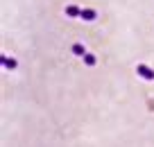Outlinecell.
<instances>
[{"instance_id":"cell-1","label":"cell","mask_w":154,"mask_h":147,"mask_svg":"<svg viewBox=\"0 0 154 147\" xmlns=\"http://www.w3.org/2000/svg\"><path fill=\"white\" fill-rule=\"evenodd\" d=\"M136 72H138L143 79H149V81L154 79V70L149 66H145V63H138V66H136Z\"/></svg>"},{"instance_id":"cell-2","label":"cell","mask_w":154,"mask_h":147,"mask_svg":"<svg viewBox=\"0 0 154 147\" xmlns=\"http://www.w3.org/2000/svg\"><path fill=\"white\" fill-rule=\"evenodd\" d=\"M66 16L77 18V16H82V9H79V7H75V5H70V7H66Z\"/></svg>"},{"instance_id":"cell-3","label":"cell","mask_w":154,"mask_h":147,"mask_svg":"<svg viewBox=\"0 0 154 147\" xmlns=\"http://www.w3.org/2000/svg\"><path fill=\"white\" fill-rule=\"evenodd\" d=\"M82 18L84 20H95L97 14H95V9H82Z\"/></svg>"},{"instance_id":"cell-4","label":"cell","mask_w":154,"mask_h":147,"mask_svg":"<svg viewBox=\"0 0 154 147\" xmlns=\"http://www.w3.org/2000/svg\"><path fill=\"white\" fill-rule=\"evenodd\" d=\"M2 66L7 68V70H14L18 63H16V59H9V57H2Z\"/></svg>"},{"instance_id":"cell-5","label":"cell","mask_w":154,"mask_h":147,"mask_svg":"<svg viewBox=\"0 0 154 147\" xmlns=\"http://www.w3.org/2000/svg\"><path fill=\"white\" fill-rule=\"evenodd\" d=\"M72 54H77V57H84V54H86L82 43H75V45H72Z\"/></svg>"},{"instance_id":"cell-6","label":"cell","mask_w":154,"mask_h":147,"mask_svg":"<svg viewBox=\"0 0 154 147\" xmlns=\"http://www.w3.org/2000/svg\"><path fill=\"white\" fill-rule=\"evenodd\" d=\"M95 61H97V59H95V54H84V63H86V66H95Z\"/></svg>"}]
</instances>
